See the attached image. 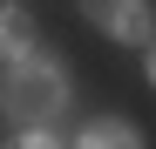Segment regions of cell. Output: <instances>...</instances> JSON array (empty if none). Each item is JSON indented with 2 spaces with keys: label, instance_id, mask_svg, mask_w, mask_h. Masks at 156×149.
<instances>
[{
  "label": "cell",
  "instance_id": "obj_3",
  "mask_svg": "<svg viewBox=\"0 0 156 149\" xmlns=\"http://www.w3.org/2000/svg\"><path fill=\"white\" fill-rule=\"evenodd\" d=\"M34 20L20 14V7H0V61L7 68H20V61H34Z\"/></svg>",
  "mask_w": 156,
  "mask_h": 149
},
{
  "label": "cell",
  "instance_id": "obj_6",
  "mask_svg": "<svg viewBox=\"0 0 156 149\" xmlns=\"http://www.w3.org/2000/svg\"><path fill=\"white\" fill-rule=\"evenodd\" d=\"M149 81H156V54H149Z\"/></svg>",
  "mask_w": 156,
  "mask_h": 149
},
{
  "label": "cell",
  "instance_id": "obj_2",
  "mask_svg": "<svg viewBox=\"0 0 156 149\" xmlns=\"http://www.w3.org/2000/svg\"><path fill=\"white\" fill-rule=\"evenodd\" d=\"M82 14H88L109 41H122V47H136V41H149V34H156L149 0H82Z\"/></svg>",
  "mask_w": 156,
  "mask_h": 149
},
{
  "label": "cell",
  "instance_id": "obj_4",
  "mask_svg": "<svg viewBox=\"0 0 156 149\" xmlns=\"http://www.w3.org/2000/svg\"><path fill=\"white\" fill-rule=\"evenodd\" d=\"M75 149H143V136H136V122H122V115H109V122H88Z\"/></svg>",
  "mask_w": 156,
  "mask_h": 149
},
{
  "label": "cell",
  "instance_id": "obj_1",
  "mask_svg": "<svg viewBox=\"0 0 156 149\" xmlns=\"http://www.w3.org/2000/svg\"><path fill=\"white\" fill-rule=\"evenodd\" d=\"M68 109V68L61 61H20V68H7L0 74V115L14 122V129H48Z\"/></svg>",
  "mask_w": 156,
  "mask_h": 149
},
{
  "label": "cell",
  "instance_id": "obj_5",
  "mask_svg": "<svg viewBox=\"0 0 156 149\" xmlns=\"http://www.w3.org/2000/svg\"><path fill=\"white\" fill-rule=\"evenodd\" d=\"M7 149H61V142H55V136H48V129H20V136H14Z\"/></svg>",
  "mask_w": 156,
  "mask_h": 149
}]
</instances>
